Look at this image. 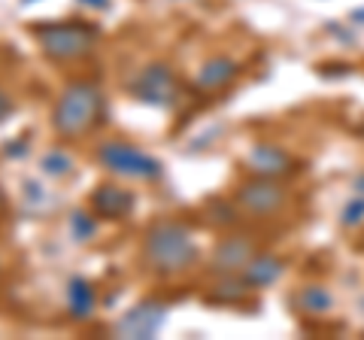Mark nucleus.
<instances>
[{"label":"nucleus","instance_id":"obj_1","mask_svg":"<svg viewBox=\"0 0 364 340\" xmlns=\"http://www.w3.org/2000/svg\"><path fill=\"white\" fill-rule=\"evenodd\" d=\"M198 262V243L182 222H155L143 237V265L152 274H179Z\"/></svg>","mask_w":364,"mask_h":340},{"label":"nucleus","instance_id":"obj_2","mask_svg":"<svg viewBox=\"0 0 364 340\" xmlns=\"http://www.w3.org/2000/svg\"><path fill=\"white\" fill-rule=\"evenodd\" d=\"M100 116H104V95H100V88L95 83L79 79V83H70L61 92L58 104L52 110V128L55 134L73 140L95 128Z\"/></svg>","mask_w":364,"mask_h":340},{"label":"nucleus","instance_id":"obj_3","mask_svg":"<svg viewBox=\"0 0 364 340\" xmlns=\"http://www.w3.org/2000/svg\"><path fill=\"white\" fill-rule=\"evenodd\" d=\"M31 33L37 37L46 58L52 61H73L91 52L97 43V28L88 21H43V25H31Z\"/></svg>","mask_w":364,"mask_h":340},{"label":"nucleus","instance_id":"obj_4","mask_svg":"<svg viewBox=\"0 0 364 340\" xmlns=\"http://www.w3.org/2000/svg\"><path fill=\"white\" fill-rule=\"evenodd\" d=\"M97 161L107 167L109 174L131 176V179H158L161 176V161L152 158L149 152L136 149V146L124 140H107L97 146Z\"/></svg>","mask_w":364,"mask_h":340},{"label":"nucleus","instance_id":"obj_5","mask_svg":"<svg viewBox=\"0 0 364 340\" xmlns=\"http://www.w3.org/2000/svg\"><path fill=\"white\" fill-rule=\"evenodd\" d=\"M131 97H136L140 104L149 107H173L176 104V76L167 64H146L143 70H136L134 83H131Z\"/></svg>","mask_w":364,"mask_h":340},{"label":"nucleus","instance_id":"obj_6","mask_svg":"<svg viewBox=\"0 0 364 340\" xmlns=\"http://www.w3.org/2000/svg\"><path fill=\"white\" fill-rule=\"evenodd\" d=\"M167 319V307L155 298H143L116 322L119 337H134V340H149L158 334V328Z\"/></svg>","mask_w":364,"mask_h":340},{"label":"nucleus","instance_id":"obj_7","mask_svg":"<svg viewBox=\"0 0 364 340\" xmlns=\"http://www.w3.org/2000/svg\"><path fill=\"white\" fill-rule=\"evenodd\" d=\"M134 191L122 188V186H112V183H104L91 191V213H97V216L104 219H124L131 216L134 210Z\"/></svg>","mask_w":364,"mask_h":340},{"label":"nucleus","instance_id":"obj_8","mask_svg":"<svg viewBox=\"0 0 364 340\" xmlns=\"http://www.w3.org/2000/svg\"><path fill=\"white\" fill-rule=\"evenodd\" d=\"M97 307V294H95V286L85 280V277H73L67 282V310H70L73 319H88L91 313Z\"/></svg>","mask_w":364,"mask_h":340},{"label":"nucleus","instance_id":"obj_9","mask_svg":"<svg viewBox=\"0 0 364 340\" xmlns=\"http://www.w3.org/2000/svg\"><path fill=\"white\" fill-rule=\"evenodd\" d=\"M237 198H240V203L246 210L270 213L279 203V188L270 186V183H249V186H243L240 191H237Z\"/></svg>","mask_w":364,"mask_h":340},{"label":"nucleus","instance_id":"obj_10","mask_svg":"<svg viewBox=\"0 0 364 340\" xmlns=\"http://www.w3.org/2000/svg\"><path fill=\"white\" fill-rule=\"evenodd\" d=\"M246 258H249V243L246 240H222L219 249H215V255H213V267L215 270H231V267H240L246 265Z\"/></svg>","mask_w":364,"mask_h":340},{"label":"nucleus","instance_id":"obj_11","mask_svg":"<svg viewBox=\"0 0 364 340\" xmlns=\"http://www.w3.org/2000/svg\"><path fill=\"white\" fill-rule=\"evenodd\" d=\"M237 73V64L231 58H213L200 67V73H198V85L200 88H219L225 85L228 79H231Z\"/></svg>","mask_w":364,"mask_h":340},{"label":"nucleus","instance_id":"obj_12","mask_svg":"<svg viewBox=\"0 0 364 340\" xmlns=\"http://www.w3.org/2000/svg\"><path fill=\"white\" fill-rule=\"evenodd\" d=\"M249 161H252V167L261 170V174H277V170H282L279 164H286V155L277 152V149H270V146H258Z\"/></svg>","mask_w":364,"mask_h":340},{"label":"nucleus","instance_id":"obj_13","mask_svg":"<svg viewBox=\"0 0 364 340\" xmlns=\"http://www.w3.org/2000/svg\"><path fill=\"white\" fill-rule=\"evenodd\" d=\"M40 167H43V174H49V176H67L70 174V167H73V161H70V155L67 152L52 149V152H46L40 158Z\"/></svg>","mask_w":364,"mask_h":340},{"label":"nucleus","instance_id":"obj_14","mask_svg":"<svg viewBox=\"0 0 364 340\" xmlns=\"http://www.w3.org/2000/svg\"><path fill=\"white\" fill-rule=\"evenodd\" d=\"M277 274H279V265L273 262V258H258V262H249V267H246V280L255 282V286H264V282H270Z\"/></svg>","mask_w":364,"mask_h":340},{"label":"nucleus","instance_id":"obj_15","mask_svg":"<svg viewBox=\"0 0 364 340\" xmlns=\"http://www.w3.org/2000/svg\"><path fill=\"white\" fill-rule=\"evenodd\" d=\"M70 231H73L76 240H91V237L97 234V222H95V216H91V213L73 210V213H70Z\"/></svg>","mask_w":364,"mask_h":340},{"label":"nucleus","instance_id":"obj_16","mask_svg":"<svg viewBox=\"0 0 364 340\" xmlns=\"http://www.w3.org/2000/svg\"><path fill=\"white\" fill-rule=\"evenodd\" d=\"M4 152H6L9 158H25V155H28V143H25V140H9Z\"/></svg>","mask_w":364,"mask_h":340},{"label":"nucleus","instance_id":"obj_17","mask_svg":"<svg viewBox=\"0 0 364 340\" xmlns=\"http://www.w3.org/2000/svg\"><path fill=\"white\" fill-rule=\"evenodd\" d=\"M13 110H16L13 100H9V95L4 92V88H0V124H4L9 116H13Z\"/></svg>","mask_w":364,"mask_h":340},{"label":"nucleus","instance_id":"obj_18","mask_svg":"<svg viewBox=\"0 0 364 340\" xmlns=\"http://www.w3.org/2000/svg\"><path fill=\"white\" fill-rule=\"evenodd\" d=\"M79 4H85L91 9H109V0H79Z\"/></svg>","mask_w":364,"mask_h":340},{"label":"nucleus","instance_id":"obj_19","mask_svg":"<svg viewBox=\"0 0 364 340\" xmlns=\"http://www.w3.org/2000/svg\"><path fill=\"white\" fill-rule=\"evenodd\" d=\"M0 210H4V191H0Z\"/></svg>","mask_w":364,"mask_h":340},{"label":"nucleus","instance_id":"obj_20","mask_svg":"<svg viewBox=\"0 0 364 340\" xmlns=\"http://www.w3.org/2000/svg\"><path fill=\"white\" fill-rule=\"evenodd\" d=\"M21 4H33V0H21Z\"/></svg>","mask_w":364,"mask_h":340}]
</instances>
